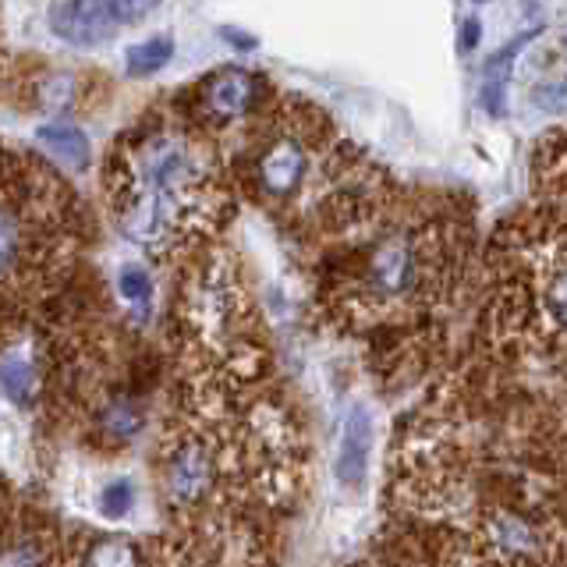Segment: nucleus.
Wrapping results in <instances>:
<instances>
[{"label":"nucleus","instance_id":"obj_8","mask_svg":"<svg viewBox=\"0 0 567 567\" xmlns=\"http://www.w3.org/2000/svg\"><path fill=\"white\" fill-rule=\"evenodd\" d=\"M35 138H40V146L58 159V164H64L71 171L89 167V138L82 128H75V124H68V121L40 124V128H35Z\"/></svg>","mask_w":567,"mask_h":567},{"label":"nucleus","instance_id":"obj_3","mask_svg":"<svg viewBox=\"0 0 567 567\" xmlns=\"http://www.w3.org/2000/svg\"><path fill=\"white\" fill-rule=\"evenodd\" d=\"M309 171V153L295 135H280L259 156V188L274 199H288V195L301 185V177Z\"/></svg>","mask_w":567,"mask_h":567},{"label":"nucleus","instance_id":"obj_10","mask_svg":"<svg viewBox=\"0 0 567 567\" xmlns=\"http://www.w3.org/2000/svg\"><path fill=\"white\" fill-rule=\"evenodd\" d=\"M79 567H142V549L132 539L100 536L82 549Z\"/></svg>","mask_w":567,"mask_h":567},{"label":"nucleus","instance_id":"obj_15","mask_svg":"<svg viewBox=\"0 0 567 567\" xmlns=\"http://www.w3.org/2000/svg\"><path fill=\"white\" fill-rule=\"evenodd\" d=\"M117 295L124 301H132V306H146V301L153 298V280L146 274V266H121V274H117Z\"/></svg>","mask_w":567,"mask_h":567},{"label":"nucleus","instance_id":"obj_5","mask_svg":"<svg viewBox=\"0 0 567 567\" xmlns=\"http://www.w3.org/2000/svg\"><path fill=\"white\" fill-rule=\"evenodd\" d=\"M213 483V454L203 443H182L167 457L164 486L171 504H195Z\"/></svg>","mask_w":567,"mask_h":567},{"label":"nucleus","instance_id":"obj_16","mask_svg":"<svg viewBox=\"0 0 567 567\" xmlns=\"http://www.w3.org/2000/svg\"><path fill=\"white\" fill-rule=\"evenodd\" d=\"M103 430L111 433V436H117V440H128V436H135L138 430H142V412L135 404H128V401H114L111 408L103 412Z\"/></svg>","mask_w":567,"mask_h":567},{"label":"nucleus","instance_id":"obj_2","mask_svg":"<svg viewBox=\"0 0 567 567\" xmlns=\"http://www.w3.org/2000/svg\"><path fill=\"white\" fill-rule=\"evenodd\" d=\"M156 4H53L50 8V32L71 47H96L111 40L117 25L138 22L153 14Z\"/></svg>","mask_w":567,"mask_h":567},{"label":"nucleus","instance_id":"obj_12","mask_svg":"<svg viewBox=\"0 0 567 567\" xmlns=\"http://www.w3.org/2000/svg\"><path fill=\"white\" fill-rule=\"evenodd\" d=\"M22 245H25L22 220H18L8 206H0V280H4L18 266V259H22Z\"/></svg>","mask_w":567,"mask_h":567},{"label":"nucleus","instance_id":"obj_14","mask_svg":"<svg viewBox=\"0 0 567 567\" xmlns=\"http://www.w3.org/2000/svg\"><path fill=\"white\" fill-rule=\"evenodd\" d=\"M135 507V486L132 478H111L103 489H100V511L106 514V518H128Z\"/></svg>","mask_w":567,"mask_h":567},{"label":"nucleus","instance_id":"obj_4","mask_svg":"<svg viewBox=\"0 0 567 567\" xmlns=\"http://www.w3.org/2000/svg\"><path fill=\"white\" fill-rule=\"evenodd\" d=\"M369 457H372V415L365 404H351L341 430V451H337L333 461L337 483L348 489H362L369 475Z\"/></svg>","mask_w":567,"mask_h":567},{"label":"nucleus","instance_id":"obj_1","mask_svg":"<svg viewBox=\"0 0 567 567\" xmlns=\"http://www.w3.org/2000/svg\"><path fill=\"white\" fill-rule=\"evenodd\" d=\"M199 199V171L182 142L171 135L146 138L121 192V227L138 245L164 248L192 220Z\"/></svg>","mask_w":567,"mask_h":567},{"label":"nucleus","instance_id":"obj_9","mask_svg":"<svg viewBox=\"0 0 567 567\" xmlns=\"http://www.w3.org/2000/svg\"><path fill=\"white\" fill-rule=\"evenodd\" d=\"M489 539H493L496 549H504V557H511V560L528 557L532 549L539 546L536 528H532L525 518H518V514H501V518H493Z\"/></svg>","mask_w":567,"mask_h":567},{"label":"nucleus","instance_id":"obj_11","mask_svg":"<svg viewBox=\"0 0 567 567\" xmlns=\"http://www.w3.org/2000/svg\"><path fill=\"white\" fill-rule=\"evenodd\" d=\"M171 53H174V43L167 35H153L146 43L128 47V53H124V68H128L132 79H146V75H156V71L171 61Z\"/></svg>","mask_w":567,"mask_h":567},{"label":"nucleus","instance_id":"obj_18","mask_svg":"<svg viewBox=\"0 0 567 567\" xmlns=\"http://www.w3.org/2000/svg\"><path fill=\"white\" fill-rule=\"evenodd\" d=\"M475 43H478V22L475 18H465V22H461V50L472 53Z\"/></svg>","mask_w":567,"mask_h":567},{"label":"nucleus","instance_id":"obj_7","mask_svg":"<svg viewBox=\"0 0 567 567\" xmlns=\"http://www.w3.org/2000/svg\"><path fill=\"white\" fill-rule=\"evenodd\" d=\"M369 277H372V288H377L380 295L408 291V288H412V280H415V248L408 245L404 238L383 241L377 252H372Z\"/></svg>","mask_w":567,"mask_h":567},{"label":"nucleus","instance_id":"obj_17","mask_svg":"<svg viewBox=\"0 0 567 567\" xmlns=\"http://www.w3.org/2000/svg\"><path fill=\"white\" fill-rule=\"evenodd\" d=\"M0 567H40V549L25 539L0 546Z\"/></svg>","mask_w":567,"mask_h":567},{"label":"nucleus","instance_id":"obj_13","mask_svg":"<svg viewBox=\"0 0 567 567\" xmlns=\"http://www.w3.org/2000/svg\"><path fill=\"white\" fill-rule=\"evenodd\" d=\"M32 383H35V372L25 354L14 351L0 362V386H4V394H11L14 401H25L32 394Z\"/></svg>","mask_w":567,"mask_h":567},{"label":"nucleus","instance_id":"obj_6","mask_svg":"<svg viewBox=\"0 0 567 567\" xmlns=\"http://www.w3.org/2000/svg\"><path fill=\"white\" fill-rule=\"evenodd\" d=\"M259 100V79L241 68H227L206 85V106L213 117H241Z\"/></svg>","mask_w":567,"mask_h":567}]
</instances>
